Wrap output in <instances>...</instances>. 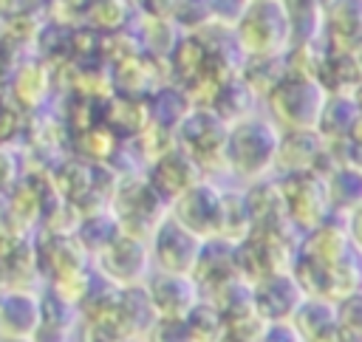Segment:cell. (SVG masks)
I'll use <instances>...</instances> for the list:
<instances>
[{
    "instance_id": "cell-1",
    "label": "cell",
    "mask_w": 362,
    "mask_h": 342,
    "mask_svg": "<svg viewBox=\"0 0 362 342\" xmlns=\"http://www.w3.org/2000/svg\"><path fill=\"white\" fill-rule=\"evenodd\" d=\"M280 127L269 116L249 113L229 124L223 161L226 172L243 184L263 181L277 167V147H280Z\"/></svg>"
},
{
    "instance_id": "cell-2",
    "label": "cell",
    "mask_w": 362,
    "mask_h": 342,
    "mask_svg": "<svg viewBox=\"0 0 362 342\" xmlns=\"http://www.w3.org/2000/svg\"><path fill=\"white\" fill-rule=\"evenodd\" d=\"M328 90L317 76L283 73L280 82L263 96L269 119L280 130H317Z\"/></svg>"
},
{
    "instance_id": "cell-3",
    "label": "cell",
    "mask_w": 362,
    "mask_h": 342,
    "mask_svg": "<svg viewBox=\"0 0 362 342\" xmlns=\"http://www.w3.org/2000/svg\"><path fill=\"white\" fill-rule=\"evenodd\" d=\"M232 31L243 57H280L291 45L288 20L280 0H249Z\"/></svg>"
},
{
    "instance_id": "cell-4",
    "label": "cell",
    "mask_w": 362,
    "mask_h": 342,
    "mask_svg": "<svg viewBox=\"0 0 362 342\" xmlns=\"http://www.w3.org/2000/svg\"><path fill=\"white\" fill-rule=\"evenodd\" d=\"M226 130L229 124L209 105H192L175 127V144L184 147L206 175L215 170L226 172V161H223Z\"/></svg>"
},
{
    "instance_id": "cell-5",
    "label": "cell",
    "mask_w": 362,
    "mask_h": 342,
    "mask_svg": "<svg viewBox=\"0 0 362 342\" xmlns=\"http://www.w3.org/2000/svg\"><path fill=\"white\" fill-rule=\"evenodd\" d=\"M206 237L192 232L187 223H181L173 212H167L153 232L147 235V249H150V263L158 271H175V274H192L201 246Z\"/></svg>"
},
{
    "instance_id": "cell-6",
    "label": "cell",
    "mask_w": 362,
    "mask_h": 342,
    "mask_svg": "<svg viewBox=\"0 0 362 342\" xmlns=\"http://www.w3.org/2000/svg\"><path fill=\"white\" fill-rule=\"evenodd\" d=\"M280 198H283V212L291 226L300 232H308L320 220L331 215L328 204V189H325V175L320 170H305V172H283L280 181Z\"/></svg>"
},
{
    "instance_id": "cell-7",
    "label": "cell",
    "mask_w": 362,
    "mask_h": 342,
    "mask_svg": "<svg viewBox=\"0 0 362 342\" xmlns=\"http://www.w3.org/2000/svg\"><path fill=\"white\" fill-rule=\"evenodd\" d=\"M110 212L122 232L147 237L153 232V226L170 212V204L141 175V178H127L119 184V189L113 192V201H110Z\"/></svg>"
},
{
    "instance_id": "cell-8",
    "label": "cell",
    "mask_w": 362,
    "mask_h": 342,
    "mask_svg": "<svg viewBox=\"0 0 362 342\" xmlns=\"http://www.w3.org/2000/svg\"><path fill=\"white\" fill-rule=\"evenodd\" d=\"M93 254L99 274L113 285H141L153 271L147 237H136L130 232H119Z\"/></svg>"
},
{
    "instance_id": "cell-9",
    "label": "cell",
    "mask_w": 362,
    "mask_h": 342,
    "mask_svg": "<svg viewBox=\"0 0 362 342\" xmlns=\"http://www.w3.org/2000/svg\"><path fill=\"white\" fill-rule=\"evenodd\" d=\"M170 212L201 237H215L221 235V220H223V189L204 175L198 184H192L170 204Z\"/></svg>"
},
{
    "instance_id": "cell-10",
    "label": "cell",
    "mask_w": 362,
    "mask_h": 342,
    "mask_svg": "<svg viewBox=\"0 0 362 342\" xmlns=\"http://www.w3.org/2000/svg\"><path fill=\"white\" fill-rule=\"evenodd\" d=\"M249 297L257 314L266 322H274V319H291V314L305 297V288L300 285L291 269H277L255 277L249 283Z\"/></svg>"
},
{
    "instance_id": "cell-11",
    "label": "cell",
    "mask_w": 362,
    "mask_h": 342,
    "mask_svg": "<svg viewBox=\"0 0 362 342\" xmlns=\"http://www.w3.org/2000/svg\"><path fill=\"white\" fill-rule=\"evenodd\" d=\"M206 172L198 167V161L178 144L167 147L164 153H158L150 164H147V172L144 178L150 181V187L167 201L173 204L181 192H187L192 184H198Z\"/></svg>"
},
{
    "instance_id": "cell-12",
    "label": "cell",
    "mask_w": 362,
    "mask_h": 342,
    "mask_svg": "<svg viewBox=\"0 0 362 342\" xmlns=\"http://www.w3.org/2000/svg\"><path fill=\"white\" fill-rule=\"evenodd\" d=\"M144 291L156 308V317L164 319H184L187 311L201 300V288L192 274H175L158 269L147 274Z\"/></svg>"
},
{
    "instance_id": "cell-13",
    "label": "cell",
    "mask_w": 362,
    "mask_h": 342,
    "mask_svg": "<svg viewBox=\"0 0 362 342\" xmlns=\"http://www.w3.org/2000/svg\"><path fill=\"white\" fill-rule=\"evenodd\" d=\"M42 322V300L25 285H0V336L34 339Z\"/></svg>"
},
{
    "instance_id": "cell-14",
    "label": "cell",
    "mask_w": 362,
    "mask_h": 342,
    "mask_svg": "<svg viewBox=\"0 0 362 342\" xmlns=\"http://www.w3.org/2000/svg\"><path fill=\"white\" fill-rule=\"evenodd\" d=\"M325 158H331V153H328V138L320 130H283L274 172H280V175L283 172H305V170L322 172Z\"/></svg>"
},
{
    "instance_id": "cell-15",
    "label": "cell",
    "mask_w": 362,
    "mask_h": 342,
    "mask_svg": "<svg viewBox=\"0 0 362 342\" xmlns=\"http://www.w3.org/2000/svg\"><path fill=\"white\" fill-rule=\"evenodd\" d=\"M325 48L362 51V0H325Z\"/></svg>"
},
{
    "instance_id": "cell-16",
    "label": "cell",
    "mask_w": 362,
    "mask_h": 342,
    "mask_svg": "<svg viewBox=\"0 0 362 342\" xmlns=\"http://www.w3.org/2000/svg\"><path fill=\"white\" fill-rule=\"evenodd\" d=\"M291 322L305 342H325V339H339L337 331V300L320 297V294H305L297 311L291 314Z\"/></svg>"
},
{
    "instance_id": "cell-17",
    "label": "cell",
    "mask_w": 362,
    "mask_h": 342,
    "mask_svg": "<svg viewBox=\"0 0 362 342\" xmlns=\"http://www.w3.org/2000/svg\"><path fill=\"white\" fill-rule=\"evenodd\" d=\"M359 76H362V51L322 48L317 79L325 85L328 93H354Z\"/></svg>"
},
{
    "instance_id": "cell-18",
    "label": "cell",
    "mask_w": 362,
    "mask_h": 342,
    "mask_svg": "<svg viewBox=\"0 0 362 342\" xmlns=\"http://www.w3.org/2000/svg\"><path fill=\"white\" fill-rule=\"evenodd\" d=\"M322 175H325L331 212L348 215L351 209H356L362 204V164L334 161Z\"/></svg>"
},
{
    "instance_id": "cell-19",
    "label": "cell",
    "mask_w": 362,
    "mask_h": 342,
    "mask_svg": "<svg viewBox=\"0 0 362 342\" xmlns=\"http://www.w3.org/2000/svg\"><path fill=\"white\" fill-rule=\"evenodd\" d=\"M291 42H320L325 28V0H280Z\"/></svg>"
},
{
    "instance_id": "cell-20",
    "label": "cell",
    "mask_w": 362,
    "mask_h": 342,
    "mask_svg": "<svg viewBox=\"0 0 362 342\" xmlns=\"http://www.w3.org/2000/svg\"><path fill=\"white\" fill-rule=\"evenodd\" d=\"M359 116H362V105L354 93H328L317 130L325 138H342L354 130Z\"/></svg>"
},
{
    "instance_id": "cell-21",
    "label": "cell",
    "mask_w": 362,
    "mask_h": 342,
    "mask_svg": "<svg viewBox=\"0 0 362 342\" xmlns=\"http://www.w3.org/2000/svg\"><path fill=\"white\" fill-rule=\"evenodd\" d=\"M184 325H187V334L189 339H201V342H209V339H223V314L221 308L201 297L184 317Z\"/></svg>"
},
{
    "instance_id": "cell-22",
    "label": "cell",
    "mask_w": 362,
    "mask_h": 342,
    "mask_svg": "<svg viewBox=\"0 0 362 342\" xmlns=\"http://www.w3.org/2000/svg\"><path fill=\"white\" fill-rule=\"evenodd\" d=\"M337 331L339 339L362 342V288L337 300Z\"/></svg>"
},
{
    "instance_id": "cell-23",
    "label": "cell",
    "mask_w": 362,
    "mask_h": 342,
    "mask_svg": "<svg viewBox=\"0 0 362 342\" xmlns=\"http://www.w3.org/2000/svg\"><path fill=\"white\" fill-rule=\"evenodd\" d=\"M173 20L187 31H198L212 23V0H175Z\"/></svg>"
},
{
    "instance_id": "cell-24",
    "label": "cell",
    "mask_w": 362,
    "mask_h": 342,
    "mask_svg": "<svg viewBox=\"0 0 362 342\" xmlns=\"http://www.w3.org/2000/svg\"><path fill=\"white\" fill-rule=\"evenodd\" d=\"M246 6H249V0H212V23L232 28L243 17Z\"/></svg>"
},
{
    "instance_id": "cell-25",
    "label": "cell",
    "mask_w": 362,
    "mask_h": 342,
    "mask_svg": "<svg viewBox=\"0 0 362 342\" xmlns=\"http://www.w3.org/2000/svg\"><path fill=\"white\" fill-rule=\"evenodd\" d=\"M17 181H20V158L17 153H11L6 141H0V192L14 187Z\"/></svg>"
},
{
    "instance_id": "cell-26",
    "label": "cell",
    "mask_w": 362,
    "mask_h": 342,
    "mask_svg": "<svg viewBox=\"0 0 362 342\" xmlns=\"http://www.w3.org/2000/svg\"><path fill=\"white\" fill-rule=\"evenodd\" d=\"M348 232H351L354 246L362 252V204H359L356 209H351V212H348Z\"/></svg>"
},
{
    "instance_id": "cell-27",
    "label": "cell",
    "mask_w": 362,
    "mask_h": 342,
    "mask_svg": "<svg viewBox=\"0 0 362 342\" xmlns=\"http://www.w3.org/2000/svg\"><path fill=\"white\" fill-rule=\"evenodd\" d=\"M354 96L359 99V105H362V76H359V85H356V90H354Z\"/></svg>"
},
{
    "instance_id": "cell-28",
    "label": "cell",
    "mask_w": 362,
    "mask_h": 342,
    "mask_svg": "<svg viewBox=\"0 0 362 342\" xmlns=\"http://www.w3.org/2000/svg\"><path fill=\"white\" fill-rule=\"evenodd\" d=\"M0 218H3V192H0Z\"/></svg>"
}]
</instances>
